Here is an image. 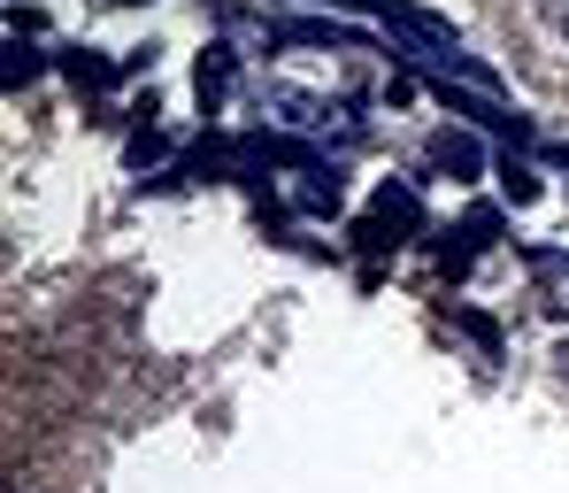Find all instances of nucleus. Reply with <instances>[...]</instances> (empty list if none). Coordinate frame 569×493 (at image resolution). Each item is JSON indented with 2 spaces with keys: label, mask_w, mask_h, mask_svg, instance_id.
Masks as SVG:
<instances>
[{
  "label": "nucleus",
  "mask_w": 569,
  "mask_h": 493,
  "mask_svg": "<svg viewBox=\"0 0 569 493\" xmlns=\"http://www.w3.org/2000/svg\"><path fill=\"white\" fill-rule=\"evenodd\" d=\"M562 39H569V8H562Z\"/></svg>",
  "instance_id": "f03ea898"
},
{
  "label": "nucleus",
  "mask_w": 569,
  "mask_h": 493,
  "mask_svg": "<svg viewBox=\"0 0 569 493\" xmlns=\"http://www.w3.org/2000/svg\"><path fill=\"white\" fill-rule=\"evenodd\" d=\"M539 8H569V0H539Z\"/></svg>",
  "instance_id": "f257e3e1"
}]
</instances>
